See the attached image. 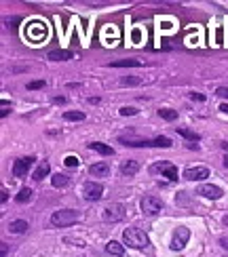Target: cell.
<instances>
[{
	"mask_svg": "<svg viewBox=\"0 0 228 257\" xmlns=\"http://www.w3.org/2000/svg\"><path fill=\"white\" fill-rule=\"evenodd\" d=\"M222 147H224V150L228 152V144H222Z\"/></svg>",
	"mask_w": 228,
	"mask_h": 257,
	"instance_id": "cell-38",
	"label": "cell"
},
{
	"mask_svg": "<svg viewBox=\"0 0 228 257\" xmlns=\"http://www.w3.org/2000/svg\"><path fill=\"white\" fill-rule=\"evenodd\" d=\"M44 87V80H34V82H30L28 89L30 91H36V89H42Z\"/></svg>",
	"mask_w": 228,
	"mask_h": 257,
	"instance_id": "cell-28",
	"label": "cell"
},
{
	"mask_svg": "<svg viewBox=\"0 0 228 257\" xmlns=\"http://www.w3.org/2000/svg\"><path fill=\"white\" fill-rule=\"evenodd\" d=\"M9 201V194H6V190H2V202Z\"/></svg>",
	"mask_w": 228,
	"mask_h": 257,
	"instance_id": "cell-35",
	"label": "cell"
},
{
	"mask_svg": "<svg viewBox=\"0 0 228 257\" xmlns=\"http://www.w3.org/2000/svg\"><path fill=\"white\" fill-rule=\"evenodd\" d=\"M120 85L123 87H135V85H142V80L139 78H123L120 80Z\"/></svg>",
	"mask_w": 228,
	"mask_h": 257,
	"instance_id": "cell-25",
	"label": "cell"
},
{
	"mask_svg": "<svg viewBox=\"0 0 228 257\" xmlns=\"http://www.w3.org/2000/svg\"><path fill=\"white\" fill-rule=\"evenodd\" d=\"M104 220L112 221V223L125 220V207H123V204H110V207L104 211Z\"/></svg>",
	"mask_w": 228,
	"mask_h": 257,
	"instance_id": "cell-10",
	"label": "cell"
},
{
	"mask_svg": "<svg viewBox=\"0 0 228 257\" xmlns=\"http://www.w3.org/2000/svg\"><path fill=\"white\" fill-rule=\"evenodd\" d=\"M125 146L129 147H171L169 137H156V139H133V137H120Z\"/></svg>",
	"mask_w": 228,
	"mask_h": 257,
	"instance_id": "cell-3",
	"label": "cell"
},
{
	"mask_svg": "<svg viewBox=\"0 0 228 257\" xmlns=\"http://www.w3.org/2000/svg\"><path fill=\"white\" fill-rule=\"evenodd\" d=\"M152 173H163V177H167L169 182H175L177 179V169H175V165H171V163L152 165Z\"/></svg>",
	"mask_w": 228,
	"mask_h": 257,
	"instance_id": "cell-8",
	"label": "cell"
},
{
	"mask_svg": "<svg viewBox=\"0 0 228 257\" xmlns=\"http://www.w3.org/2000/svg\"><path fill=\"white\" fill-rule=\"evenodd\" d=\"M215 95H220V97H226L228 99V87H220L218 91H215Z\"/></svg>",
	"mask_w": 228,
	"mask_h": 257,
	"instance_id": "cell-29",
	"label": "cell"
},
{
	"mask_svg": "<svg viewBox=\"0 0 228 257\" xmlns=\"http://www.w3.org/2000/svg\"><path fill=\"white\" fill-rule=\"evenodd\" d=\"M190 239V230L188 228H177L175 232H173V239H171V249L173 251H182L184 247H186V242Z\"/></svg>",
	"mask_w": 228,
	"mask_h": 257,
	"instance_id": "cell-7",
	"label": "cell"
},
{
	"mask_svg": "<svg viewBox=\"0 0 228 257\" xmlns=\"http://www.w3.org/2000/svg\"><path fill=\"white\" fill-rule=\"evenodd\" d=\"M220 110L224 112V114H228V104H222V106H220Z\"/></svg>",
	"mask_w": 228,
	"mask_h": 257,
	"instance_id": "cell-34",
	"label": "cell"
},
{
	"mask_svg": "<svg viewBox=\"0 0 228 257\" xmlns=\"http://www.w3.org/2000/svg\"><path fill=\"white\" fill-rule=\"evenodd\" d=\"M63 118L66 120H85V114L82 112H63Z\"/></svg>",
	"mask_w": 228,
	"mask_h": 257,
	"instance_id": "cell-24",
	"label": "cell"
},
{
	"mask_svg": "<svg viewBox=\"0 0 228 257\" xmlns=\"http://www.w3.org/2000/svg\"><path fill=\"white\" fill-rule=\"evenodd\" d=\"M72 53L66 49H59V51H51L49 53V59H53V61H66V59H72Z\"/></svg>",
	"mask_w": 228,
	"mask_h": 257,
	"instance_id": "cell-16",
	"label": "cell"
},
{
	"mask_svg": "<svg viewBox=\"0 0 228 257\" xmlns=\"http://www.w3.org/2000/svg\"><path fill=\"white\" fill-rule=\"evenodd\" d=\"M49 173H51V165L49 163H40V165H38V169L34 171V175H32V179H34V182H42Z\"/></svg>",
	"mask_w": 228,
	"mask_h": 257,
	"instance_id": "cell-15",
	"label": "cell"
},
{
	"mask_svg": "<svg viewBox=\"0 0 228 257\" xmlns=\"http://www.w3.org/2000/svg\"><path fill=\"white\" fill-rule=\"evenodd\" d=\"M82 196H85L87 201H99V198L104 196V185L97 182H87L82 185Z\"/></svg>",
	"mask_w": 228,
	"mask_h": 257,
	"instance_id": "cell-5",
	"label": "cell"
},
{
	"mask_svg": "<svg viewBox=\"0 0 228 257\" xmlns=\"http://www.w3.org/2000/svg\"><path fill=\"white\" fill-rule=\"evenodd\" d=\"M158 116L163 120H175L177 118V112L175 110H169V108H163V110H158Z\"/></svg>",
	"mask_w": 228,
	"mask_h": 257,
	"instance_id": "cell-21",
	"label": "cell"
},
{
	"mask_svg": "<svg viewBox=\"0 0 228 257\" xmlns=\"http://www.w3.org/2000/svg\"><path fill=\"white\" fill-rule=\"evenodd\" d=\"M34 156H23V158H19L13 163V175L15 177H25L28 175V171L32 169V165H34Z\"/></svg>",
	"mask_w": 228,
	"mask_h": 257,
	"instance_id": "cell-6",
	"label": "cell"
},
{
	"mask_svg": "<svg viewBox=\"0 0 228 257\" xmlns=\"http://www.w3.org/2000/svg\"><path fill=\"white\" fill-rule=\"evenodd\" d=\"M163 211V202L158 201L156 196H146L142 198V213L144 215H158Z\"/></svg>",
	"mask_w": 228,
	"mask_h": 257,
	"instance_id": "cell-4",
	"label": "cell"
},
{
	"mask_svg": "<svg viewBox=\"0 0 228 257\" xmlns=\"http://www.w3.org/2000/svg\"><path fill=\"white\" fill-rule=\"evenodd\" d=\"M224 166H226V169H228V156H224Z\"/></svg>",
	"mask_w": 228,
	"mask_h": 257,
	"instance_id": "cell-37",
	"label": "cell"
},
{
	"mask_svg": "<svg viewBox=\"0 0 228 257\" xmlns=\"http://www.w3.org/2000/svg\"><path fill=\"white\" fill-rule=\"evenodd\" d=\"M89 173H91L93 177H106L108 173H110V166H108L106 163H97V165L89 166Z\"/></svg>",
	"mask_w": 228,
	"mask_h": 257,
	"instance_id": "cell-13",
	"label": "cell"
},
{
	"mask_svg": "<svg viewBox=\"0 0 228 257\" xmlns=\"http://www.w3.org/2000/svg\"><path fill=\"white\" fill-rule=\"evenodd\" d=\"M51 182H53L55 188H63V185H68V177L61 175V173H57V175H53V179H51Z\"/></svg>",
	"mask_w": 228,
	"mask_h": 257,
	"instance_id": "cell-23",
	"label": "cell"
},
{
	"mask_svg": "<svg viewBox=\"0 0 228 257\" xmlns=\"http://www.w3.org/2000/svg\"><path fill=\"white\" fill-rule=\"evenodd\" d=\"M137 171H139V165L135 163V160H125V163L120 165V173H123L125 177H131V175H135Z\"/></svg>",
	"mask_w": 228,
	"mask_h": 257,
	"instance_id": "cell-12",
	"label": "cell"
},
{
	"mask_svg": "<svg viewBox=\"0 0 228 257\" xmlns=\"http://www.w3.org/2000/svg\"><path fill=\"white\" fill-rule=\"evenodd\" d=\"M144 66L139 59H120V61H112V68H139Z\"/></svg>",
	"mask_w": 228,
	"mask_h": 257,
	"instance_id": "cell-19",
	"label": "cell"
},
{
	"mask_svg": "<svg viewBox=\"0 0 228 257\" xmlns=\"http://www.w3.org/2000/svg\"><path fill=\"white\" fill-rule=\"evenodd\" d=\"M205 177H209L207 166H188L184 171V179H188V182H203Z\"/></svg>",
	"mask_w": 228,
	"mask_h": 257,
	"instance_id": "cell-9",
	"label": "cell"
},
{
	"mask_svg": "<svg viewBox=\"0 0 228 257\" xmlns=\"http://www.w3.org/2000/svg\"><path fill=\"white\" fill-rule=\"evenodd\" d=\"M80 211H74V209H63V211H55L53 215H51V223L57 228H68L72 226V223L80 221Z\"/></svg>",
	"mask_w": 228,
	"mask_h": 257,
	"instance_id": "cell-2",
	"label": "cell"
},
{
	"mask_svg": "<svg viewBox=\"0 0 228 257\" xmlns=\"http://www.w3.org/2000/svg\"><path fill=\"white\" fill-rule=\"evenodd\" d=\"M63 163H66V166H78L80 160L76 156H66V158H63Z\"/></svg>",
	"mask_w": 228,
	"mask_h": 257,
	"instance_id": "cell-27",
	"label": "cell"
},
{
	"mask_svg": "<svg viewBox=\"0 0 228 257\" xmlns=\"http://www.w3.org/2000/svg\"><path fill=\"white\" fill-rule=\"evenodd\" d=\"M220 245H222V247H224V249H226V251H228V234H224V236H220Z\"/></svg>",
	"mask_w": 228,
	"mask_h": 257,
	"instance_id": "cell-31",
	"label": "cell"
},
{
	"mask_svg": "<svg viewBox=\"0 0 228 257\" xmlns=\"http://www.w3.org/2000/svg\"><path fill=\"white\" fill-rule=\"evenodd\" d=\"M9 108H11L9 101H2V110H0V116H2V118L6 116V114H9Z\"/></svg>",
	"mask_w": 228,
	"mask_h": 257,
	"instance_id": "cell-30",
	"label": "cell"
},
{
	"mask_svg": "<svg viewBox=\"0 0 228 257\" xmlns=\"http://www.w3.org/2000/svg\"><path fill=\"white\" fill-rule=\"evenodd\" d=\"M123 240H125V245H129L131 249H146L150 245L148 234L139 228H127L123 232Z\"/></svg>",
	"mask_w": 228,
	"mask_h": 257,
	"instance_id": "cell-1",
	"label": "cell"
},
{
	"mask_svg": "<svg viewBox=\"0 0 228 257\" xmlns=\"http://www.w3.org/2000/svg\"><path fill=\"white\" fill-rule=\"evenodd\" d=\"M53 101H55V104H66V97H55Z\"/></svg>",
	"mask_w": 228,
	"mask_h": 257,
	"instance_id": "cell-33",
	"label": "cell"
},
{
	"mask_svg": "<svg viewBox=\"0 0 228 257\" xmlns=\"http://www.w3.org/2000/svg\"><path fill=\"white\" fill-rule=\"evenodd\" d=\"M28 221H23V220H15V221H11L9 223V232L11 234H23V232H28Z\"/></svg>",
	"mask_w": 228,
	"mask_h": 257,
	"instance_id": "cell-14",
	"label": "cell"
},
{
	"mask_svg": "<svg viewBox=\"0 0 228 257\" xmlns=\"http://www.w3.org/2000/svg\"><path fill=\"white\" fill-rule=\"evenodd\" d=\"M89 147L95 152H99V154H104V156H112L114 150L110 146H106V144H99V141H93V144H89Z\"/></svg>",
	"mask_w": 228,
	"mask_h": 257,
	"instance_id": "cell-18",
	"label": "cell"
},
{
	"mask_svg": "<svg viewBox=\"0 0 228 257\" xmlns=\"http://www.w3.org/2000/svg\"><path fill=\"white\" fill-rule=\"evenodd\" d=\"M30 198H32V190L30 188H21V190H19V194L15 196V201L17 202H28Z\"/></svg>",
	"mask_w": 228,
	"mask_h": 257,
	"instance_id": "cell-22",
	"label": "cell"
},
{
	"mask_svg": "<svg viewBox=\"0 0 228 257\" xmlns=\"http://www.w3.org/2000/svg\"><path fill=\"white\" fill-rule=\"evenodd\" d=\"M135 114H137L135 108H129V106L120 108V116H135Z\"/></svg>",
	"mask_w": 228,
	"mask_h": 257,
	"instance_id": "cell-26",
	"label": "cell"
},
{
	"mask_svg": "<svg viewBox=\"0 0 228 257\" xmlns=\"http://www.w3.org/2000/svg\"><path fill=\"white\" fill-rule=\"evenodd\" d=\"M222 221H224V226L228 228V215H224V220H222Z\"/></svg>",
	"mask_w": 228,
	"mask_h": 257,
	"instance_id": "cell-36",
	"label": "cell"
},
{
	"mask_svg": "<svg viewBox=\"0 0 228 257\" xmlns=\"http://www.w3.org/2000/svg\"><path fill=\"white\" fill-rule=\"evenodd\" d=\"M106 251L110 253V255H116V257H123L125 255V247L120 245V242H116V240H110L106 245Z\"/></svg>",
	"mask_w": 228,
	"mask_h": 257,
	"instance_id": "cell-17",
	"label": "cell"
},
{
	"mask_svg": "<svg viewBox=\"0 0 228 257\" xmlns=\"http://www.w3.org/2000/svg\"><path fill=\"white\" fill-rule=\"evenodd\" d=\"M190 97H192L194 101H205V95H201V93H192Z\"/></svg>",
	"mask_w": 228,
	"mask_h": 257,
	"instance_id": "cell-32",
	"label": "cell"
},
{
	"mask_svg": "<svg viewBox=\"0 0 228 257\" xmlns=\"http://www.w3.org/2000/svg\"><path fill=\"white\" fill-rule=\"evenodd\" d=\"M196 194H201V196H205V198H213V201H218V198L224 196V192H222V188H218V185H201L199 190H196Z\"/></svg>",
	"mask_w": 228,
	"mask_h": 257,
	"instance_id": "cell-11",
	"label": "cell"
},
{
	"mask_svg": "<svg viewBox=\"0 0 228 257\" xmlns=\"http://www.w3.org/2000/svg\"><path fill=\"white\" fill-rule=\"evenodd\" d=\"M177 135L186 137L188 141H199V135H196L194 131H188V128H184V127H177Z\"/></svg>",
	"mask_w": 228,
	"mask_h": 257,
	"instance_id": "cell-20",
	"label": "cell"
}]
</instances>
